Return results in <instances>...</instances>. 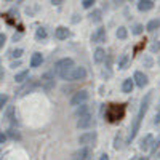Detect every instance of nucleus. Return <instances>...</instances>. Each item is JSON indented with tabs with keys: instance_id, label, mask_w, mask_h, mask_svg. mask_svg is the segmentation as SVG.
I'll return each mask as SVG.
<instances>
[{
	"instance_id": "f257e3e1",
	"label": "nucleus",
	"mask_w": 160,
	"mask_h": 160,
	"mask_svg": "<svg viewBox=\"0 0 160 160\" xmlns=\"http://www.w3.org/2000/svg\"><path fill=\"white\" fill-rule=\"evenodd\" d=\"M152 93V91H151ZM151 93H148L146 95V98L142 99V102H141V108H139V112H138V115H136V118H135V122H133V127H131V131H130V135H128V142H131L133 139H135V136H136V133H138V130H139V127H141V122H142V118H144V115H146V112H148V108H149V102H151Z\"/></svg>"
},
{
	"instance_id": "f03ea898",
	"label": "nucleus",
	"mask_w": 160,
	"mask_h": 160,
	"mask_svg": "<svg viewBox=\"0 0 160 160\" xmlns=\"http://www.w3.org/2000/svg\"><path fill=\"white\" fill-rule=\"evenodd\" d=\"M72 69H74V61H72L71 58H62V59H59V61L55 64V74L59 75L62 80L68 77V74H69Z\"/></svg>"
},
{
	"instance_id": "7ed1b4c3",
	"label": "nucleus",
	"mask_w": 160,
	"mask_h": 160,
	"mask_svg": "<svg viewBox=\"0 0 160 160\" xmlns=\"http://www.w3.org/2000/svg\"><path fill=\"white\" fill-rule=\"evenodd\" d=\"M125 115V106L123 104H111L106 111V118L109 122H118Z\"/></svg>"
},
{
	"instance_id": "20e7f679",
	"label": "nucleus",
	"mask_w": 160,
	"mask_h": 160,
	"mask_svg": "<svg viewBox=\"0 0 160 160\" xmlns=\"http://www.w3.org/2000/svg\"><path fill=\"white\" fill-rule=\"evenodd\" d=\"M40 85H42L43 91H51L53 88H55V75H53L51 72L43 74L42 78H40Z\"/></svg>"
},
{
	"instance_id": "39448f33",
	"label": "nucleus",
	"mask_w": 160,
	"mask_h": 160,
	"mask_svg": "<svg viewBox=\"0 0 160 160\" xmlns=\"http://www.w3.org/2000/svg\"><path fill=\"white\" fill-rule=\"evenodd\" d=\"M93 123H95V118H93V115H91V114L80 115V117H78V120H77V127H78V128H82V130L93 127Z\"/></svg>"
},
{
	"instance_id": "423d86ee",
	"label": "nucleus",
	"mask_w": 160,
	"mask_h": 160,
	"mask_svg": "<svg viewBox=\"0 0 160 160\" xmlns=\"http://www.w3.org/2000/svg\"><path fill=\"white\" fill-rule=\"evenodd\" d=\"M87 77V71L83 68H74L64 80H83Z\"/></svg>"
},
{
	"instance_id": "0eeeda50",
	"label": "nucleus",
	"mask_w": 160,
	"mask_h": 160,
	"mask_svg": "<svg viewBox=\"0 0 160 160\" xmlns=\"http://www.w3.org/2000/svg\"><path fill=\"white\" fill-rule=\"evenodd\" d=\"M88 99V91L82 90V91H77L75 95L71 99V106H80V104H85V101Z\"/></svg>"
},
{
	"instance_id": "6e6552de",
	"label": "nucleus",
	"mask_w": 160,
	"mask_h": 160,
	"mask_svg": "<svg viewBox=\"0 0 160 160\" xmlns=\"http://www.w3.org/2000/svg\"><path fill=\"white\" fill-rule=\"evenodd\" d=\"M37 85H38L37 80H34V78L28 80V83H26V85H24V87L18 91V96H24V95H28V93H32V91L37 88Z\"/></svg>"
},
{
	"instance_id": "1a4fd4ad",
	"label": "nucleus",
	"mask_w": 160,
	"mask_h": 160,
	"mask_svg": "<svg viewBox=\"0 0 160 160\" xmlns=\"http://www.w3.org/2000/svg\"><path fill=\"white\" fill-rule=\"evenodd\" d=\"M96 131H87V133H83V135H80V138H78V142L80 144H83V146H88V144H93V141L96 139Z\"/></svg>"
},
{
	"instance_id": "9d476101",
	"label": "nucleus",
	"mask_w": 160,
	"mask_h": 160,
	"mask_svg": "<svg viewBox=\"0 0 160 160\" xmlns=\"http://www.w3.org/2000/svg\"><path fill=\"white\" fill-rule=\"evenodd\" d=\"M106 40V31H104V28H98L95 32L91 34V42L93 43H101V42H104Z\"/></svg>"
},
{
	"instance_id": "9b49d317",
	"label": "nucleus",
	"mask_w": 160,
	"mask_h": 160,
	"mask_svg": "<svg viewBox=\"0 0 160 160\" xmlns=\"http://www.w3.org/2000/svg\"><path fill=\"white\" fill-rule=\"evenodd\" d=\"M91 149L88 148V146H85V148H82L78 152H75V160H90L91 158Z\"/></svg>"
},
{
	"instance_id": "f8f14e48",
	"label": "nucleus",
	"mask_w": 160,
	"mask_h": 160,
	"mask_svg": "<svg viewBox=\"0 0 160 160\" xmlns=\"http://www.w3.org/2000/svg\"><path fill=\"white\" fill-rule=\"evenodd\" d=\"M133 80H135L136 85H138V87H141V88H144L146 85H148V77H146L142 72H139V71H136V72H135V77H133Z\"/></svg>"
},
{
	"instance_id": "ddd939ff",
	"label": "nucleus",
	"mask_w": 160,
	"mask_h": 160,
	"mask_svg": "<svg viewBox=\"0 0 160 160\" xmlns=\"http://www.w3.org/2000/svg\"><path fill=\"white\" fill-rule=\"evenodd\" d=\"M152 144H154V138H152V135H146L144 139H142L141 144H139V148H141L142 151H148V149L152 148Z\"/></svg>"
},
{
	"instance_id": "4468645a",
	"label": "nucleus",
	"mask_w": 160,
	"mask_h": 160,
	"mask_svg": "<svg viewBox=\"0 0 160 160\" xmlns=\"http://www.w3.org/2000/svg\"><path fill=\"white\" fill-rule=\"evenodd\" d=\"M154 7V0H139L138 2V10L139 11H149Z\"/></svg>"
},
{
	"instance_id": "2eb2a0df",
	"label": "nucleus",
	"mask_w": 160,
	"mask_h": 160,
	"mask_svg": "<svg viewBox=\"0 0 160 160\" xmlns=\"http://www.w3.org/2000/svg\"><path fill=\"white\" fill-rule=\"evenodd\" d=\"M55 35H56V38L64 40V38H68V37L71 35V32H69L68 28H62V26H59V28L56 29V32H55Z\"/></svg>"
},
{
	"instance_id": "dca6fc26",
	"label": "nucleus",
	"mask_w": 160,
	"mask_h": 160,
	"mask_svg": "<svg viewBox=\"0 0 160 160\" xmlns=\"http://www.w3.org/2000/svg\"><path fill=\"white\" fill-rule=\"evenodd\" d=\"M43 62V56L40 55V53H34L32 58H31V66L32 68H37V66H40Z\"/></svg>"
},
{
	"instance_id": "f3484780",
	"label": "nucleus",
	"mask_w": 160,
	"mask_h": 160,
	"mask_svg": "<svg viewBox=\"0 0 160 160\" xmlns=\"http://www.w3.org/2000/svg\"><path fill=\"white\" fill-rule=\"evenodd\" d=\"M15 80H16L18 83H22V82H26V80H29V71H21V72H18L16 77H15Z\"/></svg>"
},
{
	"instance_id": "a211bd4d",
	"label": "nucleus",
	"mask_w": 160,
	"mask_h": 160,
	"mask_svg": "<svg viewBox=\"0 0 160 160\" xmlns=\"http://www.w3.org/2000/svg\"><path fill=\"white\" fill-rule=\"evenodd\" d=\"M160 28V19H151L149 22H148V26H146V29H148L149 32H154V31H157Z\"/></svg>"
},
{
	"instance_id": "6ab92c4d",
	"label": "nucleus",
	"mask_w": 160,
	"mask_h": 160,
	"mask_svg": "<svg viewBox=\"0 0 160 160\" xmlns=\"http://www.w3.org/2000/svg\"><path fill=\"white\" fill-rule=\"evenodd\" d=\"M128 64H130V56L128 55H122L118 58V68L120 69H127Z\"/></svg>"
},
{
	"instance_id": "aec40b11",
	"label": "nucleus",
	"mask_w": 160,
	"mask_h": 160,
	"mask_svg": "<svg viewBox=\"0 0 160 160\" xmlns=\"http://www.w3.org/2000/svg\"><path fill=\"white\" fill-rule=\"evenodd\" d=\"M85 114H90V106L88 104H80L75 111V115L80 117V115H85Z\"/></svg>"
},
{
	"instance_id": "412c9836",
	"label": "nucleus",
	"mask_w": 160,
	"mask_h": 160,
	"mask_svg": "<svg viewBox=\"0 0 160 160\" xmlns=\"http://www.w3.org/2000/svg\"><path fill=\"white\" fill-rule=\"evenodd\" d=\"M106 58V51L102 48H96L95 50V62H102Z\"/></svg>"
},
{
	"instance_id": "4be33fe9",
	"label": "nucleus",
	"mask_w": 160,
	"mask_h": 160,
	"mask_svg": "<svg viewBox=\"0 0 160 160\" xmlns=\"http://www.w3.org/2000/svg\"><path fill=\"white\" fill-rule=\"evenodd\" d=\"M101 15H102L101 10H93L88 16H90V19H91L93 22H99V21H101V18H102Z\"/></svg>"
},
{
	"instance_id": "5701e85b",
	"label": "nucleus",
	"mask_w": 160,
	"mask_h": 160,
	"mask_svg": "<svg viewBox=\"0 0 160 160\" xmlns=\"http://www.w3.org/2000/svg\"><path fill=\"white\" fill-rule=\"evenodd\" d=\"M122 90H123V93H131V90H133V80L131 78L125 80L123 85H122Z\"/></svg>"
},
{
	"instance_id": "b1692460",
	"label": "nucleus",
	"mask_w": 160,
	"mask_h": 160,
	"mask_svg": "<svg viewBox=\"0 0 160 160\" xmlns=\"http://www.w3.org/2000/svg\"><path fill=\"white\" fill-rule=\"evenodd\" d=\"M35 38H37V40H43V38H47V29H43V28L37 29V32H35Z\"/></svg>"
},
{
	"instance_id": "393cba45",
	"label": "nucleus",
	"mask_w": 160,
	"mask_h": 160,
	"mask_svg": "<svg viewBox=\"0 0 160 160\" xmlns=\"http://www.w3.org/2000/svg\"><path fill=\"white\" fill-rule=\"evenodd\" d=\"M127 35H128L127 29L123 28V26H120V28L117 29V37H118V38H122V40H125V38H127Z\"/></svg>"
},
{
	"instance_id": "a878e982",
	"label": "nucleus",
	"mask_w": 160,
	"mask_h": 160,
	"mask_svg": "<svg viewBox=\"0 0 160 160\" xmlns=\"http://www.w3.org/2000/svg\"><path fill=\"white\" fill-rule=\"evenodd\" d=\"M13 114H15V109H13V106H10V108L7 109V118L10 120L11 123H15V115Z\"/></svg>"
},
{
	"instance_id": "bb28decb",
	"label": "nucleus",
	"mask_w": 160,
	"mask_h": 160,
	"mask_svg": "<svg viewBox=\"0 0 160 160\" xmlns=\"http://www.w3.org/2000/svg\"><path fill=\"white\" fill-rule=\"evenodd\" d=\"M7 135H8L10 138H13V139H19V138H21L19 133H18V130H15V128H10V130L7 131Z\"/></svg>"
},
{
	"instance_id": "cd10ccee",
	"label": "nucleus",
	"mask_w": 160,
	"mask_h": 160,
	"mask_svg": "<svg viewBox=\"0 0 160 160\" xmlns=\"http://www.w3.org/2000/svg\"><path fill=\"white\" fill-rule=\"evenodd\" d=\"M120 148H122V135L118 133L114 139V149H120Z\"/></svg>"
},
{
	"instance_id": "c85d7f7f",
	"label": "nucleus",
	"mask_w": 160,
	"mask_h": 160,
	"mask_svg": "<svg viewBox=\"0 0 160 160\" xmlns=\"http://www.w3.org/2000/svg\"><path fill=\"white\" fill-rule=\"evenodd\" d=\"M21 55H22V50H21V48H16V50H13V51H11V55H10V56H11V58H19Z\"/></svg>"
},
{
	"instance_id": "c756f323",
	"label": "nucleus",
	"mask_w": 160,
	"mask_h": 160,
	"mask_svg": "<svg viewBox=\"0 0 160 160\" xmlns=\"http://www.w3.org/2000/svg\"><path fill=\"white\" fill-rule=\"evenodd\" d=\"M142 29H144V28H142L141 24H136L135 28H133V34H135V35H139V34L142 32Z\"/></svg>"
},
{
	"instance_id": "7c9ffc66",
	"label": "nucleus",
	"mask_w": 160,
	"mask_h": 160,
	"mask_svg": "<svg viewBox=\"0 0 160 160\" xmlns=\"http://www.w3.org/2000/svg\"><path fill=\"white\" fill-rule=\"evenodd\" d=\"M158 148H160V136H158V139H157V141L152 144V148H151V149H152V154H155Z\"/></svg>"
},
{
	"instance_id": "2f4dec72",
	"label": "nucleus",
	"mask_w": 160,
	"mask_h": 160,
	"mask_svg": "<svg viewBox=\"0 0 160 160\" xmlns=\"http://www.w3.org/2000/svg\"><path fill=\"white\" fill-rule=\"evenodd\" d=\"M93 3H95V0H83V2H82L83 8H91V7H93Z\"/></svg>"
},
{
	"instance_id": "473e14b6",
	"label": "nucleus",
	"mask_w": 160,
	"mask_h": 160,
	"mask_svg": "<svg viewBox=\"0 0 160 160\" xmlns=\"http://www.w3.org/2000/svg\"><path fill=\"white\" fill-rule=\"evenodd\" d=\"M7 101H8V96H5V95L0 96V108H2V109H3V106L7 104Z\"/></svg>"
},
{
	"instance_id": "72a5a7b5",
	"label": "nucleus",
	"mask_w": 160,
	"mask_h": 160,
	"mask_svg": "<svg viewBox=\"0 0 160 160\" xmlns=\"http://www.w3.org/2000/svg\"><path fill=\"white\" fill-rule=\"evenodd\" d=\"M151 50H152V51H158V50H160V42H155V43H152Z\"/></svg>"
},
{
	"instance_id": "f704fd0d",
	"label": "nucleus",
	"mask_w": 160,
	"mask_h": 160,
	"mask_svg": "<svg viewBox=\"0 0 160 160\" xmlns=\"http://www.w3.org/2000/svg\"><path fill=\"white\" fill-rule=\"evenodd\" d=\"M154 123H160V106H158V111L155 114V118H154Z\"/></svg>"
},
{
	"instance_id": "c9c22d12",
	"label": "nucleus",
	"mask_w": 160,
	"mask_h": 160,
	"mask_svg": "<svg viewBox=\"0 0 160 160\" xmlns=\"http://www.w3.org/2000/svg\"><path fill=\"white\" fill-rule=\"evenodd\" d=\"M5 40H7V37H5L3 34H0V47H3V43H5Z\"/></svg>"
},
{
	"instance_id": "e433bc0d",
	"label": "nucleus",
	"mask_w": 160,
	"mask_h": 160,
	"mask_svg": "<svg viewBox=\"0 0 160 160\" xmlns=\"http://www.w3.org/2000/svg\"><path fill=\"white\" fill-rule=\"evenodd\" d=\"M50 2H51L53 5H61V3L64 2V0H50Z\"/></svg>"
},
{
	"instance_id": "4c0bfd02",
	"label": "nucleus",
	"mask_w": 160,
	"mask_h": 160,
	"mask_svg": "<svg viewBox=\"0 0 160 160\" xmlns=\"http://www.w3.org/2000/svg\"><path fill=\"white\" fill-rule=\"evenodd\" d=\"M7 136H8V135H3V133H2V135H0V142H2V144L5 142V139H7Z\"/></svg>"
},
{
	"instance_id": "58836bf2",
	"label": "nucleus",
	"mask_w": 160,
	"mask_h": 160,
	"mask_svg": "<svg viewBox=\"0 0 160 160\" xmlns=\"http://www.w3.org/2000/svg\"><path fill=\"white\" fill-rule=\"evenodd\" d=\"M99 160H109V155H108V154H102Z\"/></svg>"
},
{
	"instance_id": "ea45409f",
	"label": "nucleus",
	"mask_w": 160,
	"mask_h": 160,
	"mask_svg": "<svg viewBox=\"0 0 160 160\" xmlns=\"http://www.w3.org/2000/svg\"><path fill=\"white\" fill-rule=\"evenodd\" d=\"M19 64H21V62L16 61V62H13V64H11V68H19Z\"/></svg>"
},
{
	"instance_id": "a19ab883",
	"label": "nucleus",
	"mask_w": 160,
	"mask_h": 160,
	"mask_svg": "<svg viewBox=\"0 0 160 160\" xmlns=\"http://www.w3.org/2000/svg\"><path fill=\"white\" fill-rule=\"evenodd\" d=\"M125 2V0H114V3H117V5H122Z\"/></svg>"
},
{
	"instance_id": "79ce46f5",
	"label": "nucleus",
	"mask_w": 160,
	"mask_h": 160,
	"mask_svg": "<svg viewBox=\"0 0 160 160\" xmlns=\"http://www.w3.org/2000/svg\"><path fill=\"white\" fill-rule=\"evenodd\" d=\"M139 160H148V157H142V158H139Z\"/></svg>"
},
{
	"instance_id": "37998d69",
	"label": "nucleus",
	"mask_w": 160,
	"mask_h": 160,
	"mask_svg": "<svg viewBox=\"0 0 160 160\" xmlns=\"http://www.w3.org/2000/svg\"><path fill=\"white\" fill-rule=\"evenodd\" d=\"M157 158H160V152H157Z\"/></svg>"
},
{
	"instance_id": "c03bdc74",
	"label": "nucleus",
	"mask_w": 160,
	"mask_h": 160,
	"mask_svg": "<svg viewBox=\"0 0 160 160\" xmlns=\"http://www.w3.org/2000/svg\"><path fill=\"white\" fill-rule=\"evenodd\" d=\"M7 2H10V0H7Z\"/></svg>"
},
{
	"instance_id": "a18cd8bd",
	"label": "nucleus",
	"mask_w": 160,
	"mask_h": 160,
	"mask_svg": "<svg viewBox=\"0 0 160 160\" xmlns=\"http://www.w3.org/2000/svg\"><path fill=\"white\" fill-rule=\"evenodd\" d=\"M130 2H131V0H130Z\"/></svg>"
}]
</instances>
